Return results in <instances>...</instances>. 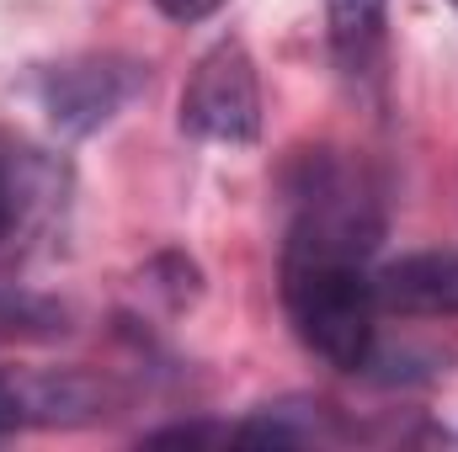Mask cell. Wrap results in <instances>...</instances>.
<instances>
[{"label": "cell", "mask_w": 458, "mask_h": 452, "mask_svg": "<svg viewBox=\"0 0 458 452\" xmlns=\"http://www.w3.org/2000/svg\"><path fill=\"white\" fill-rule=\"evenodd\" d=\"M288 203L293 219L277 261L283 314L320 362L362 372L378 325V293L368 272L384 239L378 187L357 160L336 149H315L288 176Z\"/></svg>", "instance_id": "obj_1"}, {"label": "cell", "mask_w": 458, "mask_h": 452, "mask_svg": "<svg viewBox=\"0 0 458 452\" xmlns=\"http://www.w3.org/2000/svg\"><path fill=\"white\" fill-rule=\"evenodd\" d=\"M336 437H342V421L320 399L261 405L240 431H229V442H250V448H310V442H336Z\"/></svg>", "instance_id": "obj_6"}, {"label": "cell", "mask_w": 458, "mask_h": 452, "mask_svg": "<svg viewBox=\"0 0 458 452\" xmlns=\"http://www.w3.org/2000/svg\"><path fill=\"white\" fill-rule=\"evenodd\" d=\"M144 64L117 59V54H91L75 64H59L43 75V107L64 133H91L102 122H113L144 86Z\"/></svg>", "instance_id": "obj_3"}, {"label": "cell", "mask_w": 458, "mask_h": 452, "mask_svg": "<svg viewBox=\"0 0 458 452\" xmlns=\"http://www.w3.org/2000/svg\"><path fill=\"white\" fill-rule=\"evenodd\" d=\"M27 426V389H16L5 372H0V437Z\"/></svg>", "instance_id": "obj_8"}, {"label": "cell", "mask_w": 458, "mask_h": 452, "mask_svg": "<svg viewBox=\"0 0 458 452\" xmlns=\"http://www.w3.org/2000/svg\"><path fill=\"white\" fill-rule=\"evenodd\" d=\"M155 5H160V11H165L171 21L192 27V21H208V16H214V11H219L225 0H155Z\"/></svg>", "instance_id": "obj_9"}, {"label": "cell", "mask_w": 458, "mask_h": 452, "mask_svg": "<svg viewBox=\"0 0 458 452\" xmlns=\"http://www.w3.org/2000/svg\"><path fill=\"white\" fill-rule=\"evenodd\" d=\"M454 5H458V0H454Z\"/></svg>", "instance_id": "obj_12"}, {"label": "cell", "mask_w": 458, "mask_h": 452, "mask_svg": "<svg viewBox=\"0 0 458 452\" xmlns=\"http://www.w3.org/2000/svg\"><path fill=\"white\" fill-rule=\"evenodd\" d=\"M0 239H11V165L0 155Z\"/></svg>", "instance_id": "obj_11"}, {"label": "cell", "mask_w": 458, "mask_h": 452, "mask_svg": "<svg viewBox=\"0 0 458 452\" xmlns=\"http://www.w3.org/2000/svg\"><path fill=\"white\" fill-rule=\"evenodd\" d=\"M219 437H229V431H219V426H165V431H149L144 442L165 448V442H219Z\"/></svg>", "instance_id": "obj_10"}, {"label": "cell", "mask_w": 458, "mask_h": 452, "mask_svg": "<svg viewBox=\"0 0 458 452\" xmlns=\"http://www.w3.org/2000/svg\"><path fill=\"white\" fill-rule=\"evenodd\" d=\"M331 59L352 86L378 80L384 64V0H326Z\"/></svg>", "instance_id": "obj_5"}, {"label": "cell", "mask_w": 458, "mask_h": 452, "mask_svg": "<svg viewBox=\"0 0 458 452\" xmlns=\"http://www.w3.org/2000/svg\"><path fill=\"white\" fill-rule=\"evenodd\" d=\"M378 309L400 320H458V250H416L373 272Z\"/></svg>", "instance_id": "obj_4"}, {"label": "cell", "mask_w": 458, "mask_h": 452, "mask_svg": "<svg viewBox=\"0 0 458 452\" xmlns=\"http://www.w3.org/2000/svg\"><path fill=\"white\" fill-rule=\"evenodd\" d=\"M70 336V309L48 293L0 282V346H48Z\"/></svg>", "instance_id": "obj_7"}, {"label": "cell", "mask_w": 458, "mask_h": 452, "mask_svg": "<svg viewBox=\"0 0 458 452\" xmlns=\"http://www.w3.org/2000/svg\"><path fill=\"white\" fill-rule=\"evenodd\" d=\"M182 128L203 144H256L261 138V80L240 38H219L182 86Z\"/></svg>", "instance_id": "obj_2"}]
</instances>
